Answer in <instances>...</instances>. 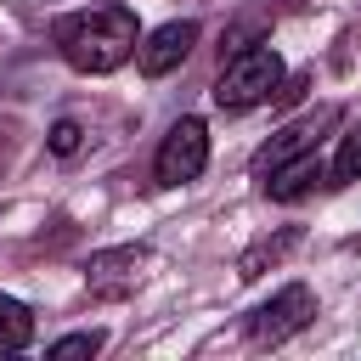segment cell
Segmentation results:
<instances>
[{"instance_id":"6da1fadb","label":"cell","mask_w":361,"mask_h":361,"mask_svg":"<svg viewBox=\"0 0 361 361\" xmlns=\"http://www.w3.org/2000/svg\"><path fill=\"white\" fill-rule=\"evenodd\" d=\"M135 45L141 34H135L130 6H96V11H73L56 23V51L79 73H113L135 56Z\"/></svg>"},{"instance_id":"7a4b0ae2","label":"cell","mask_w":361,"mask_h":361,"mask_svg":"<svg viewBox=\"0 0 361 361\" xmlns=\"http://www.w3.org/2000/svg\"><path fill=\"white\" fill-rule=\"evenodd\" d=\"M282 90V56L276 45H243L231 56H220V79H214V107L226 113H248L259 102H271Z\"/></svg>"},{"instance_id":"3957f363","label":"cell","mask_w":361,"mask_h":361,"mask_svg":"<svg viewBox=\"0 0 361 361\" xmlns=\"http://www.w3.org/2000/svg\"><path fill=\"white\" fill-rule=\"evenodd\" d=\"M310 316H316V293H310L305 282H288L282 293H271V299L248 316V338H254V344H282V338L305 333Z\"/></svg>"},{"instance_id":"277c9868","label":"cell","mask_w":361,"mask_h":361,"mask_svg":"<svg viewBox=\"0 0 361 361\" xmlns=\"http://www.w3.org/2000/svg\"><path fill=\"white\" fill-rule=\"evenodd\" d=\"M203 164H209V130H203V118H180L164 135V147L152 158V175H158V186H186V180L203 175Z\"/></svg>"},{"instance_id":"5b68a950","label":"cell","mask_w":361,"mask_h":361,"mask_svg":"<svg viewBox=\"0 0 361 361\" xmlns=\"http://www.w3.org/2000/svg\"><path fill=\"white\" fill-rule=\"evenodd\" d=\"M192 45H197V23L175 17V23L152 28V34L135 45V62H141V73H147V79H164V73H175V68L192 56Z\"/></svg>"},{"instance_id":"8992f818","label":"cell","mask_w":361,"mask_h":361,"mask_svg":"<svg viewBox=\"0 0 361 361\" xmlns=\"http://www.w3.org/2000/svg\"><path fill=\"white\" fill-rule=\"evenodd\" d=\"M141 265H147V248H107L85 265V288L96 299H124L141 282Z\"/></svg>"},{"instance_id":"52a82bcc","label":"cell","mask_w":361,"mask_h":361,"mask_svg":"<svg viewBox=\"0 0 361 361\" xmlns=\"http://www.w3.org/2000/svg\"><path fill=\"white\" fill-rule=\"evenodd\" d=\"M316 180H322V158H316V147H310V152H293V158H288V164H276V169H265V192H271L276 203L305 197Z\"/></svg>"},{"instance_id":"ba28073f","label":"cell","mask_w":361,"mask_h":361,"mask_svg":"<svg viewBox=\"0 0 361 361\" xmlns=\"http://www.w3.org/2000/svg\"><path fill=\"white\" fill-rule=\"evenodd\" d=\"M322 124H333V107H322V113H316V118H305V124H288V130L259 152V175H265V169H276V164H288L293 152H310V141H316V130H322Z\"/></svg>"},{"instance_id":"9c48e42d","label":"cell","mask_w":361,"mask_h":361,"mask_svg":"<svg viewBox=\"0 0 361 361\" xmlns=\"http://www.w3.org/2000/svg\"><path fill=\"white\" fill-rule=\"evenodd\" d=\"M28 338H34V310H28L23 299L0 293V355H17V350H28Z\"/></svg>"},{"instance_id":"30bf717a","label":"cell","mask_w":361,"mask_h":361,"mask_svg":"<svg viewBox=\"0 0 361 361\" xmlns=\"http://www.w3.org/2000/svg\"><path fill=\"white\" fill-rule=\"evenodd\" d=\"M355 175H361V124H350L333 152V180H355Z\"/></svg>"},{"instance_id":"8fae6325","label":"cell","mask_w":361,"mask_h":361,"mask_svg":"<svg viewBox=\"0 0 361 361\" xmlns=\"http://www.w3.org/2000/svg\"><path fill=\"white\" fill-rule=\"evenodd\" d=\"M79 147H85V124H79V118H56V124H51V152H56V158H73Z\"/></svg>"},{"instance_id":"7c38bea8","label":"cell","mask_w":361,"mask_h":361,"mask_svg":"<svg viewBox=\"0 0 361 361\" xmlns=\"http://www.w3.org/2000/svg\"><path fill=\"white\" fill-rule=\"evenodd\" d=\"M102 350V333H68L51 344V361H79V355H96Z\"/></svg>"}]
</instances>
